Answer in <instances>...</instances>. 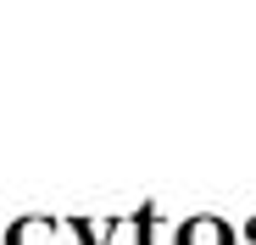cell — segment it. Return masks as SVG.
Here are the masks:
<instances>
[{
    "label": "cell",
    "instance_id": "obj_1",
    "mask_svg": "<svg viewBox=\"0 0 256 245\" xmlns=\"http://www.w3.org/2000/svg\"><path fill=\"white\" fill-rule=\"evenodd\" d=\"M12 245H50V223H22Z\"/></svg>",
    "mask_w": 256,
    "mask_h": 245
}]
</instances>
